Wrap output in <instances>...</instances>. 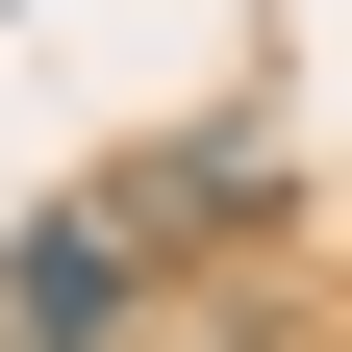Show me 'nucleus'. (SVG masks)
<instances>
[{
  "label": "nucleus",
  "instance_id": "obj_1",
  "mask_svg": "<svg viewBox=\"0 0 352 352\" xmlns=\"http://www.w3.org/2000/svg\"><path fill=\"white\" fill-rule=\"evenodd\" d=\"M151 227H176V201H51L25 277H0V302H25V352H101L126 302H151Z\"/></svg>",
  "mask_w": 352,
  "mask_h": 352
}]
</instances>
